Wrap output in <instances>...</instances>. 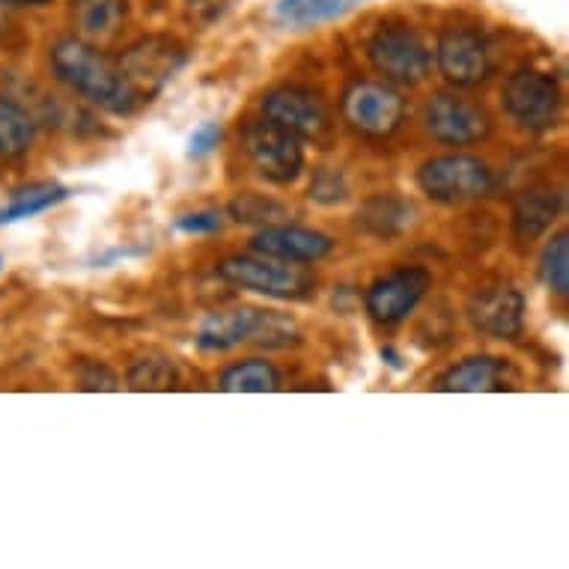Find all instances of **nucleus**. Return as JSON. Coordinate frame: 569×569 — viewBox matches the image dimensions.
<instances>
[{"label": "nucleus", "instance_id": "1", "mask_svg": "<svg viewBox=\"0 0 569 569\" xmlns=\"http://www.w3.org/2000/svg\"><path fill=\"white\" fill-rule=\"evenodd\" d=\"M51 69L72 93L84 96L87 102L99 104L111 113H131L134 111V93L122 81L117 63L87 39L66 37L51 48Z\"/></svg>", "mask_w": 569, "mask_h": 569}, {"label": "nucleus", "instance_id": "2", "mask_svg": "<svg viewBox=\"0 0 569 569\" xmlns=\"http://www.w3.org/2000/svg\"><path fill=\"white\" fill-rule=\"evenodd\" d=\"M218 274L233 287H242L248 292L266 296L278 301H301L308 299L317 278L305 271L299 262H283L253 253V257H227L218 262Z\"/></svg>", "mask_w": 569, "mask_h": 569}, {"label": "nucleus", "instance_id": "3", "mask_svg": "<svg viewBox=\"0 0 569 569\" xmlns=\"http://www.w3.org/2000/svg\"><path fill=\"white\" fill-rule=\"evenodd\" d=\"M188 63V51L182 42L170 37H147L131 42L117 60L122 81L129 84L138 102H150L164 84H170L182 66Z\"/></svg>", "mask_w": 569, "mask_h": 569}, {"label": "nucleus", "instance_id": "4", "mask_svg": "<svg viewBox=\"0 0 569 569\" xmlns=\"http://www.w3.org/2000/svg\"><path fill=\"white\" fill-rule=\"evenodd\" d=\"M418 186L423 194L445 206H462L492 194V170L475 156H436L418 170Z\"/></svg>", "mask_w": 569, "mask_h": 569}, {"label": "nucleus", "instance_id": "5", "mask_svg": "<svg viewBox=\"0 0 569 569\" xmlns=\"http://www.w3.org/2000/svg\"><path fill=\"white\" fill-rule=\"evenodd\" d=\"M262 113L280 129L313 147H331L335 140V117L326 99L308 87H278L262 99Z\"/></svg>", "mask_w": 569, "mask_h": 569}, {"label": "nucleus", "instance_id": "6", "mask_svg": "<svg viewBox=\"0 0 569 569\" xmlns=\"http://www.w3.org/2000/svg\"><path fill=\"white\" fill-rule=\"evenodd\" d=\"M367 57L388 84L400 87L420 84L430 76L432 66L430 48L409 24H388V28L376 30L367 46Z\"/></svg>", "mask_w": 569, "mask_h": 569}, {"label": "nucleus", "instance_id": "7", "mask_svg": "<svg viewBox=\"0 0 569 569\" xmlns=\"http://www.w3.org/2000/svg\"><path fill=\"white\" fill-rule=\"evenodd\" d=\"M343 122L365 138H391L406 117V102L388 81H355L340 102Z\"/></svg>", "mask_w": 569, "mask_h": 569}, {"label": "nucleus", "instance_id": "8", "mask_svg": "<svg viewBox=\"0 0 569 569\" xmlns=\"http://www.w3.org/2000/svg\"><path fill=\"white\" fill-rule=\"evenodd\" d=\"M244 152L253 170L274 186H290L305 170V147L296 134L271 120H257L244 129Z\"/></svg>", "mask_w": 569, "mask_h": 569}, {"label": "nucleus", "instance_id": "9", "mask_svg": "<svg viewBox=\"0 0 569 569\" xmlns=\"http://www.w3.org/2000/svg\"><path fill=\"white\" fill-rule=\"evenodd\" d=\"M423 126L432 138L448 147H471L489 138L492 117L483 104L471 102L459 93H436L423 108Z\"/></svg>", "mask_w": 569, "mask_h": 569}, {"label": "nucleus", "instance_id": "10", "mask_svg": "<svg viewBox=\"0 0 569 569\" xmlns=\"http://www.w3.org/2000/svg\"><path fill=\"white\" fill-rule=\"evenodd\" d=\"M505 108L528 131L551 129L560 117L558 81L537 69H519L505 84Z\"/></svg>", "mask_w": 569, "mask_h": 569}, {"label": "nucleus", "instance_id": "11", "mask_svg": "<svg viewBox=\"0 0 569 569\" xmlns=\"http://www.w3.org/2000/svg\"><path fill=\"white\" fill-rule=\"evenodd\" d=\"M468 319L495 340H516L525 328V296L510 280H486L468 299Z\"/></svg>", "mask_w": 569, "mask_h": 569}, {"label": "nucleus", "instance_id": "12", "mask_svg": "<svg viewBox=\"0 0 569 569\" xmlns=\"http://www.w3.org/2000/svg\"><path fill=\"white\" fill-rule=\"evenodd\" d=\"M430 287V271L420 269V266L393 269L391 274L379 278L373 287L367 290V313H370L376 322H382V326H397V322H402V319L409 317L411 310L418 308Z\"/></svg>", "mask_w": 569, "mask_h": 569}, {"label": "nucleus", "instance_id": "13", "mask_svg": "<svg viewBox=\"0 0 569 569\" xmlns=\"http://www.w3.org/2000/svg\"><path fill=\"white\" fill-rule=\"evenodd\" d=\"M436 63L453 87H477L492 72V51L471 28H448L436 46Z\"/></svg>", "mask_w": 569, "mask_h": 569}, {"label": "nucleus", "instance_id": "14", "mask_svg": "<svg viewBox=\"0 0 569 569\" xmlns=\"http://www.w3.org/2000/svg\"><path fill=\"white\" fill-rule=\"evenodd\" d=\"M251 251L271 257V260L283 262H308L326 260L328 253L335 251L331 236L319 233V230H308V227H292V224H269L262 227L260 233L251 239Z\"/></svg>", "mask_w": 569, "mask_h": 569}, {"label": "nucleus", "instance_id": "15", "mask_svg": "<svg viewBox=\"0 0 569 569\" xmlns=\"http://www.w3.org/2000/svg\"><path fill=\"white\" fill-rule=\"evenodd\" d=\"M262 310L257 308H233L212 313L197 331V346L203 352H227L242 343H253L257 328H260Z\"/></svg>", "mask_w": 569, "mask_h": 569}, {"label": "nucleus", "instance_id": "16", "mask_svg": "<svg viewBox=\"0 0 569 569\" xmlns=\"http://www.w3.org/2000/svg\"><path fill=\"white\" fill-rule=\"evenodd\" d=\"M510 370L501 358L492 355H471L459 361L439 379V391L448 393H489L510 388Z\"/></svg>", "mask_w": 569, "mask_h": 569}, {"label": "nucleus", "instance_id": "17", "mask_svg": "<svg viewBox=\"0 0 569 569\" xmlns=\"http://www.w3.org/2000/svg\"><path fill=\"white\" fill-rule=\"evenodd\" d=\"M563 197L555 188H531L513 206V233L519 242H533L549 230L560 216Z\"/></svg>", "mask_w": 569, "mask_h": 569}, {"label": "nucleus", "instance_id": "18", "mask_svg": "<svg viewBox=\"0 0 569 569\" xmlns=\"http://www.w3.org/2000/svg\"><path fill=\"white\" fill-rule=\"evenodd\" d=\"M411 224H415V206L397 194L370 197L358 212V227L376 239H393V236L406 233Z\"/></svg>", "mask_w": 569, "mask_h": 569}, {"label": "nucleus", "instance_id": "19", "mask_svg": "<svg viewBox=\"0 0 569 569\" xmlns=\"http://www.w3.org/2000/svg\"><path fill=\"white\" fill-rule=\"evenodd\" d=\"M361 3H367V0H278L274 16L283 28L305 30L340 19Z\"/></svg>", "mask_w": 569, "mask_h": 569}, {"label": "nucleus", "instance_id": "20", "mask_svg": "<svg viewBox=\"0 0 569 569\" xmlns=\"http://www.w3.org/2000/svg\"><path fill=\"white\" fill-rule=\"evenodd\" d=\"M76 24L87 42H102L120 30L126 19V0H76Z\"/></svg>", "mask_w": 569, "mask_h": 569}, {"label": "nucleus", "instance_id": "21", "mask_svg": "<svg viewBox=\"0 0 569 569\" xmlns=\"http://www.w3.org/2000/svg\"><path fill=\"white\" fill-rule=\"evenodd\" d=\"M33 120L10 96H0V159H21L33 147Z\"/></svg>", "mask_w": 569, "mask_h": 569}, {"label": "nucleus", "instance_id": "22", "mask_svg": "<svg viewBox=\"0 0 569 569\" xmlns=\"http://www.w3.org/2000/svg\"><path fill=\"white\" fill-rule=\"evenodd\" d=\"M280 388L278 367L260 358L251 361H239V365L227 367L221 373V391L227 393H271Z\"/></svg>", "mask_w": 569, "mask_h": 569}, {"label": "nucleus", "instance_id": "23", "mask_svg": "<svg viewBox=\"0 0 569 569\" xmlns=\"http://www.w3.org/2000/svg\"><path fill=\"white\" fill-rule=\"evenodd\" d=\"M66 197H69V191L63 186H51V182L16 191L10 203L0 206V224H12V221H24V218L39 216V212H46V209L57 206Z\"/></svg>", "mask_w": 569, "mask_h": 569}, {"label": "nucleus", "instance_id": "24", "mask_svg": "<svg viewBox=\"0 0 569 569\" xmlns=\"http://www.w3.org/2000/svg\"><path fill=\"white\" fill-rule=\"evenodd\" d=\"M126 379L134 391H170V388H177L179 373L177 365L164 355H143L129 367Z\"/></svg>", "mask_w": 569, "mask_h": 569}, {"label": "nucleus", "instance_id": "25", "mask_svg": "<svg viewBox=\"0 0 569 569\" xmlns=\"http://www.w3.org/2000/svg\"><path fill=\"white\" fill-rule=\"evenodd\" d=\"M540 280L549 287L555 296H567L569 292V236L558 233L540 257Z\"/></svg>", "mask_w": 569, "mask_h": 569}, {"label": "nucleus", "instance_id": "26", "mask_svg": "<svg viewBox=\"0 0 569 569\" xmlns=\"http://www.w3.org/2000/svg\"><path fill=\"white\" fill-rule=\"evenodd\" d=\"M287 216H290V212H287V206L262 194H242V197H236L233 203H230V218L239 221V224L269 227V224H280Z\"/></svg>", "mask_w": 569, "mask_h": 569}, {"label": "nucleus", "instance_id": "27", "mask_svg": "<svg viewBox=\"0 0 569 569\" xmlns=\"http://www.w3.org/2000/svg\"><path fill=\"white\" fill-rule=\"evenodd\" d=\"M346 194H349V186H346L343 173H337V170H319L308 191L310 200H317L322 206L343 203Z\"/></svg>", "mask_w": 569, "mask_h": 569}, {"label": "nucleus", "instance_id": "28", "mask_svg": "<svg viewBox=\"0 0 569 569\" xmlns=\"http://www.w3.org/2000/svg\"><path fill=\"white\" fill-rule=\"evenodd\" d=\"M221 227H224V212H218V209H197V212L177 218V230L188 236L218 233Z\"/></svg>", "mask_w": 569, "mask_h": 569}, {"label": "nucleus", "instance_id": "29", "mask_svg": "<svg viewBox=\"0 0 569 569\" xmlns=\"http://www.w3.org/2000/svg\"><path fill=\"white\" fill-rule=\"evenodd\" d=\"M221 143V126L218 122H200L194 129V134L188 138V156H209Z\"/></svg>", "mask_w": 569, "mask_h": 569}, {"label": "nucleus", "instance_id": "30", "mask_svg": "<svg viewBox=\"0 0 569 569\" xmlns=\"http://www.w3.org/2000/svg\"><path fill=\"white\" fill-rule=\"evenodd\" d=\"M78 382L84 391H117L120 388V379L104 365H84L78 373Z\"/></svg>", "mask_w": 569, "mask_h": 569}, {"label": "nucleus", "instance_id": "31", "mask_svg": "<svg viewBox=\"0 0 569 569\" xmlns=\"http://www.w3.org/2000/svg\"><path fill=\"white\" fill-rule=\"evenodd\" d=\"M186 3L188 12H191V19L209 24V21H216L218 16L224 12L233 0H186Z\"/></svg>", "mask_w": 569, "mask_h": 569}, {"label": "nucleus", "instance_id": "32", "mask_svg": "<svg viewBox=\"0 0 569 569\" xmlns=\"http://www.w3.org/2000/svg\"><path fill=\"white\" fill-rule=\"evenodd\" d=\"M382 361H388V365H391L393 370H402V358L397 352H393L391 346H385V349H382Z\"/></svg>", "mask_w": 569, "mask_h": 569}, {"label": "nucleus", "instance_id": "33", "mask_svg": "<svg viewBox=\"0 0 569 569\" xmlns=\"http://www.w3.org/2000/svg\"><path fill=\"white\" fill-rule=\"evenodd\" d=\"M3 7H46L48 0H0Z\"/></svg>", "mask_w": 569, "mask_h": 569}, {"label": "nucleus", "instance_id": "34", "mask_svg": "<svg viewBox=\"0 0 569 569\" xmlns=\"http://www.w3.org/2000/svg\"><path fill=\"white\" fill-rule=\"evenodd\" d=\"M3 24H7V21H3V12H0V33H3Z\"/></svg>", "mask_w": 569, "mask_h": 569}]
</instances>
